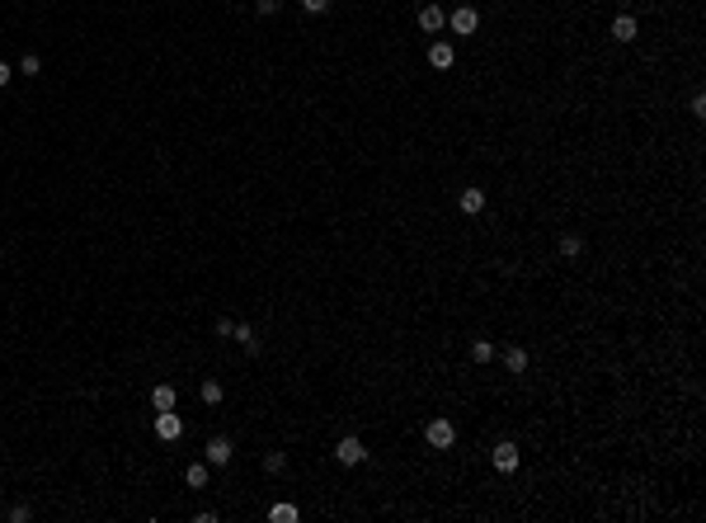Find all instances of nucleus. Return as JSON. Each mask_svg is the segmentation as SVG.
<instances>
[{
	"label": "nucleus",
	"mask_w": 706,
	"mask_h": 523,
	"mask_svg": "<svg viewBox=\"0 0 706 523\" xmlns=\"http://www.w3.org/2000/svg\"><path fill=\"white\" fill-rule=\"evenodd\" d=\"M301 10H306V15H325L329 0H301Z\"/></svg>",
	"instance_id": "22"
},
{
	"label": "nucleus",
	"mask_w": 706,
	"mask_h": 523,
	"mask_svg": "<svg viewBox=\"0 0 706 523\" xmlns=\"http://www.w3.org/2000/svg\"><path fill=\"white\" fill-rule=\"evenodd\" d=\"M490 462H495V472H518V444H495V453H490Z\"/></svg>",
	"instance_id": "6"
},
{
	"label": "nucleus",
	"mask_w": 706,
	"mask_h": 523,
	"mask_svg": "<svg viewBox=\"0 0 706 523\" xmlns=\"http://www.w3.org/2000/svg\"><path fill=\"white\" fill-rule=\"evenodd\" d=\"M424 439H429V448H452L457 444V425L452 420H429Z\"/></svg>",
	"instance_id": "1"
},
{
	"label": "nucleus",
	"mask_w": 706,
	"mask_h": 523,
	"mask_svg": "<svg viewBox=\"0 0 706 523\" xmlns=\"http://www.w3.org/2000/svg\"><path fill=\"white\" fill-rule=\"evenodd\" d=\"M282 467H287V458H282V453H268V458H264V472H273V476H278Z\"/></svg>",
	"instance_id": "20"
},
{
	"label": "nucleus",
	"mask_w": 706,
	"mask_h": 523,
	"mask_svg": "<svg viewBox=\"0 0 706 523\" xmlns=\"http://www.w3.org/2000/svg\"><path fill=\"white\" fill-rule=\"evenodd\" d=\"M476 29H481V10H476V5H457L452 10V33L466 38V33H476Z\"/></svg>",
	"instance_id": "3"
},
{
	"label": "nucleus",
	"mask_w": 706,
	"mask_h": 523,
	"mask_svg": "<svg viewBox=\"0 0 706 523\" xmlns=\"http://www.w3.org/2000/svg\"><path fill=\"white\" fill-rule=\"evenodd\" d=\"M462 212H485V189H462Z\"/></svg>",
	"instance_id": "13"
},
{
	"label": "nucleus",
	"mask_w": 706,
	"mask_h": 523,
	"mask_svg": "<svg viewBox=\"0 0 706 523\" xmlns=\"http://www.w3.org/2000/svg\"><path fill=\"white\" fill-rule=\"evenodd\" d=\"M174 401L179 396H174L170 382H156V387H151V411H174Z\"/></svg>",
	"instance_id": "10"
},
{
	"label": "nucleus",
	"mask_w": 706,
	"mask_h": 523,
	"mask_svg": "<svg viewBox=\"0 0 706 523\" xmlns=\"http://www.w3.org/2000/svg\"><path fill=\"white\" fill-rule=\"evenodd\" d=\"M443 24H447V10H443V5H424L419 10V29L424 33H438Z\"/></svg>",
	"instance_id": "8"
},
{
	"label": "nucleus",
	"mask_w": 706,
	"mask_h": 523,
	"mask_svg": "<svg viewBox=\"0 0 706 523\" xmlns=\"http://www.w3.org/2000/svg\"><path fill=\"white\" fill-rule=\"evenodd\" d=\"M268 519H273V523H297L301 509L297 505H273V509H268Z\"/></svg>",
	"instance_id": "16"
},
{
	"label": "nucleus",
	"mask_w": 706,
	"mask_h": 523,
	"mask_svg": "<svg viewBox=\"0 0 706 523\" xmlns=\"http://www.w3.org/2000/svg\"><path fill=\"white\" fill-rule=\"evenodd\" d=\"M29 519H33L29 505H15V509H10V523H29Z\"/></svg>",
	"instance_id": "23"
},
{
	"label": "nucleus",
	"mask_w": 706,
	"mask_h": 523,
	"mask_svg": "<svg viewBox=\"0 0 706 523\" xmlns=\"http://www.w3.org/2000/svg\"><path fill=\"white\" fill-rule=\"evenodd\" d=\"M203 453H207V467H226V462L235 458V448H231V439H212V444H207Z\"/></svg>",
	"instance_id": "7"
},
{
	"label": "nucleus",
	"mask_w": 706,
	"mask_h": 523,
	"mask_svg": "<svg viewBox=\"0 0 706 523\" xmlns=\"http://www.w3.org/2000/svg\"><path fill=\"white\" fill-rule=\"evenodd\" d=\"M452 62H457L452 43H433V48H429V66H433V71H452Z\"/></svg>",
	"instance_id": "9"
},
{
	"label": "nucleus",
	"mask_w": 706,
	"mask_h": 523,
	"mask_svg": "<svg viewBox=\"0 0 706 523\" xmlns=\"http://www.w3.org/2000/svg\"><path fill=\"white\" fill-rule=\"evenodd\" d=\"M471 359H476V363H490V359H495V344H490V340H476V344H471Z\"/></svg>",
	"instance_id": "18"
},
{
	"label": "nucleus",
	"mask_w": 706,
	"mask_h": 523,
	"mask_svg": "<svg viewBox=\"0 0 706 523\" xmlns=\"http://www.w3.org/2000/svg\"><path fill=\"white\" fill-rule=\"evenodd\" d=\"M641 38V19L636 15H617L612 19V43H636Z\"/></svg>",
	"instance_id": "5"
},
{
	"label": "nucleus",
	"mask_w": 706,
	"mask_h": 523,
	"mask_svg": "<svg viewBox=\"0 0 706 523\" xmlns=\"http://www.w3.org/2000/svg\"><path fill=\"white\" fill-rule=\"evenodd\" d=\"M254 15L268 19V15H278V0H254Z\"/></svg>",
	"instance_id": "21"
},
{
	"label": "nucleus",
	"mask_w": 706,
	"mask_h": 523,
	"mask_svg": "<svg viewBox=\"0 0 706 523\" xmlns=\"http://www.w3.org/2000/svg\"><path fill=\"white\" fill-rule=\"evenodd\" d=\"M334 458H339V467H358V462H367V448H362V439H339Z\"/></svg>",
	"instance_id": "2"
},
{
	"label": "nucleus",
	"mask_w": 706,
	"mask_h": 523,
	"mask_svg": "<svg viewBox=\"0 0 706 523\" xmlns=\"http://www.w3.org/2000/svg\"><path fill=\"white\" fill-rule=\"evenodd\" d=\"M198 392H203V401H207V406H221V396H226V387H221L217 377H207L203 387H198Z\"/></svg>",
	"instance_id": "15"
},
{
	"label": "nucleus",
	"mask_w": 706,
	"mask_h": 523,
	"mask_svg": "<svg viewBox=\"0 0 706 523\" xmlns=\"http://www.w3.org/2000/svg\"><path fill=\"white\" fill-rule=\"evenodd\" d=\"M38 66H43V62H38V52H24V62H19V71H24V76H38Z\"/></svg>",
	"instance_id": "19"
},
{
	"label": "nucleus",
	"mask_w": 706,
	"mask_h": 523,
	"mask_svg": "<svg viewBox=\"0 0 706 523\" xmlns=\"http://www.w3.org/2000/svg\"><path fill=\"white\" fill-rule=\"evenodd\" d=\"M179 434H184V420H179V415H174V411H156V439H165V444H174Z\"/></svg>",
	"instance_id": "4"
},
{
	"label": "nucleus",
	"mask_w": 706,
	"mask_h": 523,
	"mask_svg": "<svg viewBox=\"0 0 706 523\" xmlns=\"http://www.w3.org/2000/svg\"><path fill=\"white\" fill-rule=\"evenodd\" d=\"M184 481H188V486H193V491H203V486H207V462H188Z\"/></svg>",
	"instance_id": "14"
},
{
	"label": "nucleus",
	"mask_w": 706,
	"mask_h": 523,
	"mask_svg": "<svg viewBox=\"0 0 706 523\" xmlns=\"http://www.w3.org/2000/svg\"><path fill=\"white\" fill-rule=\"evenodd\" d=\"M10 80H15V71H10V66L0 62V90H5V85H10Z\"/></svg>",
	"instance_id": "24"
},
{
	"label": "nucleus",
	"mask_w": 706,
	"mask_h": 523,
	"mask_svg": "<svg viewBox=\"0 0 706 523\" xmlns=\"http://www.w3.org/2000/svg\"><path fill=\"white\" fill-rule=\"evenodd\" d=\"M580 250H584V240L575 236V231H565V236H561V254H565V259H575Z\"/></svg>",
	"instance_id": "17"
},
{
	"label": "nucleus",
	"mask_w": 706,
	"mask_h": 523,
	"mask_svg": "<svg viewBox=\"0 0 706 523\" xmlns=\"http://www.w3.org/2000/svg\"><path fill=\"white\" fill-rule=\"evenodd\" d=\"M231 340H235L240 349H245V354H259V349H264V340L254 335V325H235V330H231Z\"/></svg>",
	"instance_id": "11"
},
{
	"label": "nucleus",
	"mask_w": 706,
	"mask_h": 523,
	"mask_svg": "<svg viewBox=\"0 0 706 523\" xmlns=\"http://www.w3.org/2000/svg\"><path fill=\"white\" fill-rule=\"evenodd\" d=\"M504 368H509L514 377H523V373H528V349H523V344L504 349Z\"/></svg>",
	"instance_id": "12"
}]
</instances>
